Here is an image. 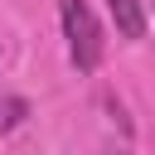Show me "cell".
<instances>
[{
	"label": "cell",
	"mask_w": 155,
	"mask_h": 155,
	"mask_svg": "<svg viewBox=\"0 0 155 155\" xmlns=\"http://www.w3.org/2000/svg\"><path fill=\"white\" fill-rule=\"evenodd\" d=\"M58 15H63V39H68L73 68L78 73H92L102 63V24H97V15L87 10V0H63Z\"/></svg>",
	"instance_id": "1"
},
{
	"label": "cell",
	"mask_w": 155,
	"mask_h": 155,
	"mask_svg": "<svg viewBox=\"0 0 155 155\" xmlns=\"http://www.w3.org/2000/svg\"><path fill=\"white\" fill-rule=\"evenodd\" d=\"M0 58H5V48H0Z\"/></svg>",
	"instance_id": "3"
},
{
	"label": "cell",
	"mask_w": 155,
	"mask_h": 155,
	"mask_svg": "<svg viewBox=\"0 0 155 155\" xmlns=\"http://www.w3.org/2000/svg\"><path fill=\"white\" fill-rule=\"evenodd\" d=\"M107 10H111V24H116L121 39H145V10H140V0H107Z\"/></svg>",
	"instance_id": "2"
}]
</instances>
